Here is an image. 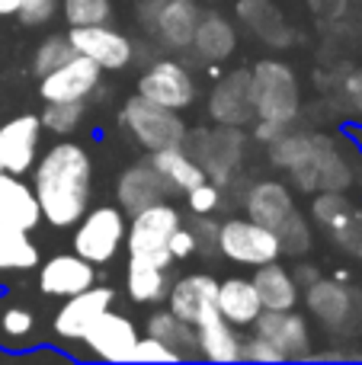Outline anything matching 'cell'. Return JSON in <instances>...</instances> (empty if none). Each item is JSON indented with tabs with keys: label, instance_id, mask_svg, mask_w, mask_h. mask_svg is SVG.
<instances>
[{
	"label": "cell",
	"instance_id": "21",
	"mask_svg": "<svg viewBox=\"0 0 362 365\" xmlns=\"http://www.w3.org/2000/svg\"><path fill=\"white\" fill-rule=\"evenodd\" d=\"M170 195V186L164 182L157 170H154L151 160H141V164H132L119 173L115 180V205L125 215H135L141 208L154 205V202L167 199Z\"/></svg>",
	"mask_w": 362,
	"mask_h": 365
},
{
	"label": "cell",
	"instance_id": "29",
	"mask_svg": "<svg viewBox=\"0 0 362 365\" xmlns=\"http://www.w3.org/2000/svg\"><path fill=\"white\" fill-rule=\"evenodd\" d=\"M237 19H241V26H247L260 42L273 45V48H279V45H286L289 38H292L279 6H273L269 0H241V4H237Z\"/></svg>",
	"mask_w": 362,
	"mask_h": 365
},
{
	"label": "cell",
	"instance_id": "20",
	"mask_svg": "<svg viewBox=\"0 0 362 365\" xmlns=\"http://www.w3.org/2000/svg\"><path fill=\"white\" fill-rule=\"evenodd\" d=\"M96 282V266L83 259L81 253H55L38 266V289L42 295L51 298H68L77 292L90 289Z\"/></svg>",
	"mask_w": 362,
	"mask_h": 365
},
{
	"label": "cell",
	"instance_id": "40",
	"mask_svg": "<svg viewBox=\"0 0 362 365\" xmlns=\"http://www.w3.org/2000/svg\"><path fill=\"white\" fill-rule=\"evenodd\" d=\"M331 240L340 247V250H346L356 259H362V212L359 208L337 227V231H331Z\"/></svg>",
	"mask_w": 362,
	"mask_h": 365
},
{
	"label": "cell",
	"instance_id": "41",
	"mask_svg": "<svg viewBox=\"0 0 362 365\" xmlns=\"http://www.w3.org/2000/svg\"><path fill=\"white\" fill-rule=\"evenodd\" d=\"M241 362H286V356L273 346L269 340H263L260 334L241 336Z\"/></svg>",
	"mask_w": 362,
	"mask_h": 365
},
{
	"label": "cell",
	"instance_id": "3",
	"mask_svg": "<svg viewBox=\"0 0 362 365\" xmlns=\"http://www.w3.org/2000/svg\"><path fill=\"white\" fill-rule=\"evenodd\" d=\"M250 93H254V119L279 122L286 128H292V122L299 119L301 90L292 64L279 58H260L250 68Z\"/></svg>",
	"mask_w": 362,
	"mask_h": 365
},
{
	"label": "cell",
	"instance_id": "25",
	"mask_svg": "<svg viewBox=\"0 0 362 365\" xmlns=\"http://www.w3.org/2000/svg\"><path fill=\"white\" fill-rule=\"evenodd\" d=\"M190 48L196 51V55L202 58L205 64L228 61V58L234 55V48H237V26L231 23L228 16H222V13H215V10L205 13L202 10Z\"/></svg>",
	"mask_w": 362,
	"mask_h": 365
},
{
	"label": "cell",
	"instance_id": "2",
	"mask_svg": "<svg viewBox=\"0 0 362 365\" xmlns=\"http://www.w3.org/2000/svg\"><path fill=\"white\" fill-rule=\"evenodd\" d=\"M269 158L279 170L289 173L292 186L308 195L324 192V189L346 192L353 182L350 160L337 151V145L327 135L318 132H286L279 141L269 145Z\"/></svg>",
	"mask_w": 362,
	"mask_h": 365
},
{
	"label": "cell",
	"instance_id": "17",
	"mask_svg": "<svg viewBox=\"0 0 362 365\" xmlns=\"http://www.w3.org/2000/svg\"><path fill=\"white\" fill-rule=\"evenodd\" d=\"M138 343V327L125 314H115L113 308L93 321V327L83 334V346L103 362H132V349Z\"/></svg>",
	"mask_w": 362,
	"mask_h": 365
},
{
	"label": "cell",
	"instance_id": "24",
	"mask_svg": "<svg viewBox=\"0 0 362 365\" xmlns=\"http://www.w3.org/2000/svg\"><path fill=\"white\" fill-rule=\"evenodd\" d=\"M250 279H254V289H257V295H260L263 311H292L295 304H299L301 285H299V279H295L292 266L273 259V263L257 266Z\"/></svg>",
	"mask_w": 362,
	"mask_h": 365
},
{
	"label": "cell",
	"instance_id": "44",
	"mask_svg": "<svg viewBox=\"0 0 362 365\" xmlns=\"http://www.w3.org/2000/svg\"><path fill=\"white\" fill-rule=\"evenodd\" d=\"M192 234H196V244H199V253H218V221L212 215H192L190 221Z\"/></svg>",
	"mask_w": 362,
	"mask_h": 365
},
{
	"label": "cell",
	"instance_id": "14",
	"mask_svg": "<svg viewBox=\"0 0 362 365\" xmlns=\"http://www.w3.org/2000/svg\"><path fill=\"white\" fill-rule=\"evenodd\" d=\"M362 302V292H353L340 279H314L305 285V304L324 327L331 330H353V317Z\"/></svg>",
	"mask_w": 362,
	"mask_h": 365
},
{
	"label": "cell",
	"instance_id": "35",
	"mask_svg": "<svg viewBox=\"0 0 362 365\" xmlns=\"http://www.w3.org/2000/svg\"><path fill=\"white\" fill-rule=\"evenodd\" d=\"M276 237H279V250L286 253V257H295V259L305 257V253L311 250V244H314L311 225H308V218L301 212H295L286 225L276 227Z\"/></svg>",
	"mask_w": 362,
	"mask_h": 365
},
{
	"label": "cell",
	"instance_id": "28",
	"mask_svg": "<svg viewBox=\"0 0 362 365\" xmlns=\"http://www.w3.org/2000/svg\"><path fill=\"white\" fill-rule=\"evenodd\" d=\"M154 164V170L164 177V182L170 186V192H186V189L199 186L205 177V170L199 167V160L192 158V151L186 145H173V148H160V151H151L148 158Z\"/></svg>",
	"mask_w": 362,
	"mask_h": 365
},
{
	"label": "cell",
	"instance_id": "11",
	"mask_svg": "<svg viewBox=\"0 0 362 365\" xmlns=\"http://www.w3.org/2000/svg\"><path fill=\"white\" fill-rule=\"evenodd\" d=\"M71 45L77 55L90 58L100 71H122L135 61L138 48L125 32L113 29L106 23H93V26H71L68 32Z\"/></svg>",
	"mask_w": 362,
	"mask_h": 365
},
{
	"label": "cell",
	"instance_id": "37",
	"mask_svg": "<svg viewBox=\"0 0 362 365\" xmlns=\"http://www.w3.org/2000/svg\"><path fill=\"white\" fill-rule=\"evenodd\" d=\"M74 55H77V51H74V45H71L68 32H64V36H48V38H45V42L36 48V58H32V71L42 77V74H48L51 68L64 64L68 58H74Z\"/></svg>",
	"mask_w": 362,
	"mask_h": 365
},
{
	"label": "cell",
	"instance_id": "12",
	"mask_svg": "<svg viewBox=\"0 0 362 365\" xmlns=\"http://www.w3.org/2000/svg\"><path fill=\"white\" fill-rule=\"evenodd\" d=\"M100 77H103V71L90 58L74 55L64 64L51 68L48 74L38 77V93H42L45 103H55V100L87 103L96 93V87H100Z\"/></svg>",
	"mask_w": 362,
	"mask_h": 365
},
{
	"label": "cell",
	"instance_id": "39",
	"mask_svg": "<svg viewBox=\"0 0 362 365\" xmlns=\"http://www.w3.org/2000/svg\"><path fill=\"white\" fill-rule=\"evenodd\" d=\"M58 10H61V0H19L13 16L23 26H45L48 19H55Z\"/></svg>",
	"mask_w": 362,
	"mask_h": 365
},
{
	"label": "cell",
	"instance_id": "36",
	"mask_svg": "<svg viewBox=\"0 0 362 365\" xmlns=\"http://www.w3.org/2000/svg\"><path fill=\"white\" fill-rule=\"evenodd\" d=\"M61 13L68 19V26H93L109 23L113 4L109 0H61Z\"/></svg>",
	"mask_w": 362,
	"mask_h": 365
},
{
	"label": "cell",
	"instance_id": "46",
	"mask_svg": "<svg viewBox=\"0 0 362 365\" xmlns=\"http://www.w3.org/2000/svg\"><path fill=\"white\" fill-rule=\"evenodd\" d=\"M250 125H254V141L257 145H273V141H279L282 135L289 132L286 125H279V122H267V119H254L250 122Z\"/></svg>",
	"mask_w": 362,
	"mask_h": 365
},
{
	"label": "cell",
	"instance_id": "33",
	"mask_svg": "<svg viewBox=\"0 0 362 365\" xmlns=\"http://www.w3.org/2000/svg\"><path fill=\"white\" fill-rule=\"evenodd\" d=\"M356 212L346 192H337V189H324V192H314V202H311V221L318 227H324L327 234L337 231L350 215Z\"/></svg>",
	"mask_w": 362,
	"mask_h": 365
},
{
	"label": "cell",
	"instance_id": "5",
	"mask_svg": "<svg viewBox=\"0 0 362 365\" xmlns=\"http://www.w3.org/2000/svg\"><path fill=\"white\" fill-rule=\"evenodd\" d=\"M180 225H183V215H180V208L170 205L167 199L135 212L132 221H128V231H125L128 259L170 269L173 257H170V250H167V244H170V234L177 231Z\"/></svg>",
	"mask_w": 362,
	"mask_h": 365
},
{
	"label": "cell",
	"instance_id": "32",
	"mask_svg": "<svg viewBox=\"0 0 362 365\" xmlns=\"http://www.w3.org/2000/svg\"><path fill=\"white\" fill-rule=\"evenodd\" d=\"M38 263H42L38 259V247L29 240V231L0 225V272L36 269Z\"/></svg>",
	"mask_w": 362,
	"mask_h": 365
},
{
	"label": "cell",
	"instance_id": "18",
	"mask_svg": "<svg viewBox=\"0 0 362 365\" xmlns=\"http://www.w3.org/2000/svg\"><path fill=\"white\" fill-rule=\"evenodd\" d=\"M215 298H218V279L212 272H190L170 282L167 292V308L186 324L199 327L209 314H215Z\"/></svg>",
	"mask_w": 362,
	"mask_h": 365
},
{
	"label": "cell",
	"instance_id": "10",
	"mask_svg": "<svg viewBox=\"0 0 362 365\" xmlns=\"http://www.w3.org/2000/svg\"><path fill=\"white\" fill-rule=\"evenodd\" d=\"M138 96L145 100L157 103V106H167V109H190L196 103V93H199V83H196V74L190 71V64L177 61V58H164L157 55L138 77Z\"/></svg>",
	"mask_w": 362,
	"mask_h": 365
},
{
	"label": "cell",
	"instance_id": "47",
	"mask_svg": "<svg viewBox=\"0 0 362 365\" xmlns=\"http://www.w3.org/2000/svg\"><path fill=\"white\" fill-rule=\"evenodd\" d=\"M295 279H299V285L301 289H305V285H311L314 279H318V269H314V266H295Z\"/></svg>",
	"mask_w": 362,
	"mask_h": 365
},
{
	"label": "cell",
	"instance_id": "49",
	"mask_svg": "<svg viewBox=\"0 0 362 365\" xmlns=\"http://www.w3.org/2000/svg\"><path fill=\"white\" fill-rule=\"evenodd\" d=\"M0 170H4V158H0Z\"/></svg>",
	"mask_w": 362,
	"mask_h": 365
},
{
	"label": "cell",
	"instance_id": "26",
	"mask_svg": "<svg viewBox=\"0 0 362 365\" xmlns=\"http://www.w3.org/2000/svg\"><path fill=\"white\" fill-rule=\"evenodd\" d=\"M215 308H218V314H222L228 324H234L237 330L254 327V321L263 311L260 295H257V289H254V279L231 276V279H224V282H218Z\"/></svg>",
	"mask_w": 362,
	"mask_h": 365
},
{
	"label": "cell",
	"instance_id": "16",
	"mask_svg": "<svg viewBox=\"0 0 362 365\" xmlns=\"http://www.w3.org/2000/svg\"><path fill=\"white\" fill-rule=\"evenodd\" d=\"M115 302V292L109 285H90V289L77 292V295H68L64 304L58 308L55 314V334L61 340H83L93 321L100 314H106Z\"/></svg>",
	"mask_w": 362,
	"mask_h": 365
},
{
	"label": "cell",
	"instance_id": "19",
	"mask_svg": "<svg viewBox=\"0 0 362 365\" xmlns=\"http://www.w3.org/2000/svg\"><path fill=\"white\" fill-rule=\"evenodd\" d=\"M254 334L269 340L286 359H308L311 356V327L301 314L292 311H260L254 321Z\"/></svg>",
	"mask_w": 362,
	"mask_h": 365
},
{
	"label": "cell",
	"instance_id": "23",
	"mask_svg": "<svg viewBox=\"0 0 362 365\" xmlns=\"http://www.w3.org/2000/svg\"><path fill=\"white\" fill-rule=\"evenodd\" d=\"M42 221L36 189L16 173L0 170V225L19 227V231H36Z\"/></svg>",
	"mask_w": 362,
	"mask_h": 365
},
{
	"label": "cell",
	"instance_id": "45",
	"mask_svg": "<svg viewBox=\"0 0 362 365\" xmlns=\"http://www.w3.org/2000/svg\"><path fill=\"white\" fill-rule=\"evenodd\" d=\"M167 250H170V257H173V263L177 259H186V257H192V253H199V244H196V234H192V227L186 225H180L177 231L170 234V244H167Z\"/></svg>",
	"mask_w": 362,
	"mask_h": 365
},
{
	"label": "cell",
	"instance_id": "1",
	"mask_svg": "<svg viewBox=\"0 0 362 365\" xmlns=\"http://www.w3.org/2000/svg\"><path fill=\"white\" fill-rule=\"evenodd\" d=\"M42 221L51 227H74L90 208L93 192V160L77 141H55L32 167Z\"/></svg>",
	"mask_w": 362,
	"mask_h": 365
},
{
	"label": "cell",
	"instance_id": "4",
	"mask_svg": "<svg viewBox=\"0 0 362 365\" xmlns=\"http://www.w3.org/2000/svg\"><path fill=\"white\" fill-rule=\"evenodd\" d=\"M199 16H202L199 0H138V6H135L138 29L167 51L190 48Z\"/></svg>",
	"mask_w": 362,
	"mask_h": 365
},
{
	"label": "cell",
	"instance_id": "6",
	"mask_svg": "<svg viewBox=\"0 0 362 365\" xmlns=\"http://www.w3.org/2000/svg\"><path fill=\"white\" fill-rule=\"evenodd\" d=\"M186 148L199 160L205 177L215 180L218 186H228L241 173L244 158H247V132L231 125L199 128V132L186 135Z\"/></svg>",
	"mask_w": 362,
	"mask_h": 365
},
{
	"label": "cell",
	"instance_id": "9",
	"mask_svg": "<svg viewBox=\"0 0 362 365\" xmlns=\"http://www.w3.org/2000/svg\"><path fill=\"white\" fill-rule=\"evenodd\" d=\"M218 253L247 269H257V266L282 257L276 231L263 227L254 218H224L218 225Z\"/></svg>",
	"mask_w": 362,
	"mask_h": 365
},
{
	"label": "cell",
	"instance_id": "38",
	"mask_svg": "<svg viewBox=\"0 0 362 365\" xmlns=\"http://www.w3.org/2000/svg\"><path fill=\"white\" fill-rule=\"evenodd\" d=\"M183 195L192 215H215L224 205V186H218L215 180H202L199 186L186 189Z\"/></svg>",
	"mask_w": 362,
	"mask_h": 365
},
{
	"label": "cell",
	"instance_id": "48",
	"mask_svg": "<svg viewBox=\"0 0 362 365\" xmlns=\"http://www.w3.org/2000/svg\"><path fill=\"white\" fill-rule=\"evenodd\" d=\"M16 4L19 0H0V16H13V13H16Z\"/></svg>",
	"mask_w": 362,
	"mask_h": 365
},
{
	"label": "cell",
	"instance_id": "34",
	"mask_svg": "<svg viewBox=\"0 0 362 365\" xmlns=\"http://www.w3.org/2000/svg\"><path fill=\"white\" fill-rule=\"evenodd\" d=\"M83 115H87V103L55 100V103H45L38 122H42V128H45V132H51V135H71V132H77V128H81Z\"/></svg>",
	"mask_w": 362,
	"mask_h": 365
},
{
	"label": "cell",
	"instance_id": "22",
	"mask_svg": "<svg viewBox=\"0 0 362 365\" xmlns=\"http://www.w3.org/2000/svg\"><path fill=\"white\" fill-rule=\"evenodd\" d=\"M244 212L247 218L260 221L263 227H279L299 212L292 189L282 180H257L254 186L244 192Z\"/></svg>",
	"mask_w": 362,
	"mask_h": 365
},
{
	"label": "cell",
	"instance_id": "27",
	"mask_svg": "<svg viewBox=\"0 0 362 365\" xmlns=\"http://www.w3.org/2000/svg\"><path fill=\"white\" fill-rule=\"evenodd\" d=\"M196 353L209 362H241V334L215 311L196 327Z\"/></svg>",
	"mask_w": 362,
	"mask_h": 365
},
{
	"label": "cell",
	"instance_id": "13",
	"mask_svg": "<svg viewBox=\"0 0 362 365\" xmlns=\"http://www.w3.org/2000/svg\"><path fill=\"white\" fill-rule=\"evenodd\" d=\"M209 119L215 125L247 128L254 122V93H250V71L237 68L231 74L218 77L209 93Z\"/></svg>",
	"mask_w": 362,
	"mask_h": 365
},
{
	"label": "cell",
	"instance_id": "15",
	"mask_svg": "<svg viewBox=\"0 0 362 365\" xmlns=\"http://www.w3.org/2000/svg\"><path fill=\"white\" fill-rule=\"evenodd\" d=\"M42 122L38 115H13L10 122L0 125V158H4L6 173H29L38 160V148H42Z\"/></svg>",
	"mask_w": 362,
	"mask_h": 365
},
{
	"label": "cell",
	"instance_id": "30",
	"mask_svg": "<svg viewBox=\"0 0 362 365\" xmlns=\"http://www.w3.org/2000/svg\"><path fill=\"white\" fill-rule=\"evenodd\" d=\"M125 289H128V298H132V302H138V304H160V302H167L170 279H167L164 266H151V263L128 259Z\"/></svg>",
	"mask_w": 362,
	"mask_h": 365
},
{
	"label": "cell",
	"instance_id": "7",
	"mask_svg": "<svg viewBox=\"0 0 362 365\" xmlns=\"http://www.w3.org/2000/svg\"><path fill=\"white\" fill-rule=\"evenodd\" d=\"M122 128L135 138V145H141L148 154L160 151V148H173V145H186V128L183 115L177 109L157 106V103L145 100L135 93L132 100L122 106Z\"/></svg>",
	"mask_w": 362,
	"mask_h": 365
},
{
	"label": "cell",
	"instance_id": "31",
	"mask_svg": "<svg viewBox=\"0 0 362 365\" xmlns=\"http://www.w3.org/2000/svg\"><path fill=\"white\" fill-rule=\"evenodd\" d=\"M148 336H154V340L167 343L170 349H177L180 359L196 356V327L186 324L183 317H177L170 308L154 311V314L148 317Z\"/></svg>",
	"mask_w": 362,
	"mask_h": 365
},
{
	"label": "cell",
	"instance_id": "8",
	"mask_svg": "<svg viewBox=\"0 0 362 365\" xmlns=\"http://www.w3.org/2000/svg\"><path fill=\"white\" fill-rule=\"evenodd\" d=\"M128 221L119 205H96L87 208L83 218L74 225V253L90 259L93 266L113 263L115 253L125 247Z\"/></svg>",
	"mask_w": 362,
	"mask_h": 365
},
{
	"label": "cell",
	"instance_id": "43",
	"mask_svg": "<svg viewBox=\"0 0 362 365\" xmlns=\"http://www.w3.org/2000/svg\"><path fill=\"white\" fill-rule=\"evenodd\" d=\"M32 327H36V317H32V311H26V308H6L4 314H0V330H4L10 340L29 336Z\"/></svg>",
	"mask_w": 362,
	"mask_h": 365
},
{
	"label": "cell",
	"instance_id": "42",
	"mask_svg": "<svg viewBox=\"0 0 362 365\" xmlns=\"http://www.w3.org/2000/svg\"><path fill=\"white\" fill-rule=\"evenodd\" d=\"M132 362H180V353L154 336H138L132 349Z\"/></svg>",
	"mask_w": 362,
	"mask_h": 365
}]
</instances>
